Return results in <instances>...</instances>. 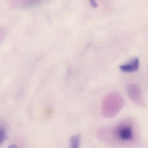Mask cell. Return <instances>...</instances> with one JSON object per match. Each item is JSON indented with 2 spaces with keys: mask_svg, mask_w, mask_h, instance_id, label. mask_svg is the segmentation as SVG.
<instances>
[{
  "mask_svg": "<svg viewBox=\"0 0 148 148\" xmlns=\"http://www.w3.org/2000/svg\"><path fill=\"white\" fill-rule=\"evenodd\" d=\"M97 137L104 143L120 146L136 144L138 140L135 123L129 119L112 126L100 128L98 131Z\"/></svg>",
  "mask_w": 148,
  "mask_h": 148,
  "instance_id": "6da1fadb",
  "label": "cell"
},
{
  "mask_svg": "<svg viewBox=\"0 0 148 148\" xmlns=\"http://www.w3.org/2000/svg\"><path fill=\"white\" fill-rule=\"evenodd\" d=\"M124 105V100L120 93L111 92L106 95L102 101V115L106 118L114 117L120 112Z\"/></svg>",
  "mask_w": 148,
  "mask_h": 148,
  "instance_id": "7a4b0ae2",
  "label": "cell"
},
{
  "mask_svg": "<svg viewBox=\"0 0 148 148\" xmlns=\"http://www.w3.org/2000/svg\"><path fill=\"white\" fill-rule=\"evenodd\" d=\"M126 92L130 98L135 103L141 107H145V103L140 87L134 84H130L126 86Z\"/></svg>",
  "mask_w": 148,
  "mask_h": 148,
  "instance_id": "3957f363",
  "label": "cell"
},
{
  "mask_svg": "<svg viewBox=\"0 0 148 148\" xmlns=\"http://www.w3.org/2000/svg\"><path fill=\"white\" fill-rule=\"evenodd\" d=\"M44 0H12V4L20 9H28L40 5Z\"/></svg>",
  "mask_w": 148,
  "mask_h": 148,
  "instance_id": "277c9868",
  "label": "cell"
},
{
  "mask_svg": "<svg viewBox=\"0 0 148 148\" xmlns=\"http://www.w3.org/2000/svg\"><path fill=\"white\" fill-rule=\"evenodd\" d=\"M139 66V60L138 58H134L128 63L119 66L123 72L132 73L137 71Z\"/></svg>",
  "mask_w": 148,
  "mask_h": 148,
  "instance_id": "5b68a950",
  "label": "cell"
},
{
  "mask_svg": "<svg viewBox=\"0 0 148 148\" xmlns=\"http://www.w3.org/2000/svg\"><path fill=\"white\" fill-rule=\"evenodd\" d=\"M81 136L79 134L72 136L70 139V146L71 148H78L80 145Z\"/></svg>",
  "mask_w": 148,
  "mask_h": 148,
  "instance_id": "8992f818",
  "label": "cell"
},
{
  "mask_svg": "<svg viewBox=\"0 0 148 148\" xmlns=\"http://www.w3.org/2000/svg\"><path fill=\"white\" fill-rule=\"evenodd\" d=\"M6 138V127L4 123L0 121V145L5 142Z\"/></svg>",
  "mask_w": 148,
  "mask_h": 148,
  "instance_id": "52a82bcc",
  "label": "cell"
},
{
  "mask_svg": "<svg viewBox=\"0 0 148 148\" xmlns=\"http://www.w3.org/2000/svg\"><path fill=\"white\" fill-rule=\"evenodd\" d=\"M52 112V110L51 108L49 107L45 108L43 111V116L45 118L49 117L51 116Z\"/></svg>",
  "mask_w": 148,
  "mask_h": 148,
  "instance_id": "ba28073f",
  "label": "cell"
},
{
  "mask_svg": "<svg viewBox=\"0 0 148 148\" xmlns=\"http://www.w3.org/2000/svg\"><path fill=\"white\" fill-rule=\"evenodd\" d=\"M90 3L91 6L93 8H97L98 7L96 1V0H90Z\"/></svg>",
  "mask_w": 148,
  "mask_h": 148,
  "instance_id": "9c48e42d",
  "label": "cell"
}]
</instances>
